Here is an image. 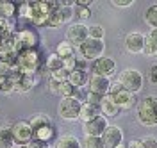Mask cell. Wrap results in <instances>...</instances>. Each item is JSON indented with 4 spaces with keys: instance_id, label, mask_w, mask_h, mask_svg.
I'll list each match as a JSON object with an SVG mask.
<instances>
[{
    "instance_id": "cell-1",
    "label": "cell",
    "mask_w": 157,
    "mask_h": 148,
    "mask_svg": "<svg viewBox=\"0 0 157 148\" xmlns=\"http://www.w3.org/2000/svg\"><path fill=\"white\" fill-rule=\"evenodd\" d=\"M137 121L143 127H155L157 125V95H148L139 100L136 111Z\"/></svg>"
},
{
    "instance_id": "cell-2",
    "label": "cell",
    "mask_w": 157,
    "mask_h": 148,
    "mask_svg": "<svg viewBox=\"0 0 157 148\" xmlns=\"http://www.w3.org/2000/svg\"><path fill=\"white\" fill-rule=\"evenodd\" d=\"M39 54L36 50H23L20 52L18 57H16V66H18L20 73H25V75H34L39 68Z\"/></svg>"
},
{
    "instance_id": "cell-3",
    "label": "cell",
    "mask_w": 157,
    "mask_h": 148,
    "mask_svg": "<svg viewBox=\"0 0 157 148\" xmlns=\"http://www.w3.org/2000/svg\"><path fill=\"white\" fill-rule=\"evenodd\" d=\"M118 82L121 84L123 89H127L134 95L143 89V75H141V71H137L134 68H125L123 71H120Z\"/></svg>"
},
{
    "instance_id": "cell-4",
    "label": "cell",
    "mask_w": 157,
    "mask_h": 148,
    "mask_svg": "<svg viewBox=\"0 0 157 148\" xmlns=\"http://www.w3.org/2000/svg\"><path fill=\"white\" fill-rule=\"evenodd\" d=\"M80 111H82V102L75 97L71 98H61L59 102L57 112L59 116L66 121H75V120H80Z\"/></svg>"
},
{
    "instance_id": "cell-5",
    "label": "cell",
    "mask_w": 157,
    "mask_h": 148,
    "mask_svg": "<svg viewBox=\"0 0 157 148\" xmlns=\"http://www.w3.org/2000/svg\"><path fill=\"white\" fill-rule=\"evenodd\" d=\"M59 4L56 2H32L30 4V7H32V23L34 25H39V27H47V23L50 20V14H52V11L57 7Z\"/></svg>"
},
{
    "instance_id": "cell-6",
    "label": "cell",
    "mask_w": 157,
    "mask_h": 148,
    "mask_svg": "<svg viewBox=\"0 0 157 148\" xmlns=\"http://www.w3.org/2000/svg\"><path fill=\"white\" fill-rule=\"evenodd\" d=\"M104 50H105V43L102 40H88L84 41L80 47H78V54H80V57L84 61H95L100 59V57H104Z\"/></svg>"
},
{
    "instance_id": "cell-7",
    "label": "cell",
    "mask_w": 157,
    "mask_h": 148,
    "mask_svg": "<svg viewBox=\"0 0 157 148\" xmlns=\"http://www.w3.org/2000/svg\"><path fill=\"white\" fill-rule=\"evenodd\" d=\"M109 95L116 100V104L120 105L121 111H127V109H130V107L136 105V95L130 93V91H127V89H123L120 82H114V84L111 86Z\"/></svg>"
},
{
    "instance_id": "cell-8",
    "label": "cell",
    "mask_w": 157,
    "mask_h": 148,
    "mask_svg": "<svg viewBox=\"0 0 157 148\" xmlns=\"http://www.w3.org/2000/svg\"><path fill=\"white\" fill-rule=\"evenodd\" d=\"M11 130H13V138L16 141V146H25L34 139V130L29 121H23V120L16 121V123H13Z\"/></svg>"
},
{
    "instance_id": "cell-9",
    "label": "cell",
    "mask_w": 157,
    "mask_h": 148,
    "mask_svg": "<svg viewBox=\"0 0 157 148\" xmlns=\"http://www.w3.org/2000/svg\"><path fill=\"white\" fill-rule=\"evenodd\" d=\"M109 123L105 116H98L95 120H89L86 123H82V130H84V136H89V138H102L104 132L107 130Z\"/></svg>"
},
{
    "instance_id": "cell-10",
    "label": "cell",
    "mask_w": 157,
    "mask_h": 148,
    "mask_svg": "<svg viewBox=\"0 0 157 148\" xmlns=\"http://www.w3.org/2000/svg\"><path fill=\"white\" fill-rule=\"evenodd\" d=\"M88 29L89 27L84 25V23H73V25H70L68 30H66V41H68L70 45H73V47L78 48L89 38Z\"/></svg>"
},
{
    "instance_id": "cell-11",
    "label": "cell",
    "mask_w": 157,
    "mask_h": 148,
    "mask_svg": "<svg viewBox=\"0 0 157 148\" xmlns=\"http://www.w3.org/2000/svg\"><path fill=\"white\" fill-rule=\"evenodd\" d=\"M91 71H93V75H100V77L111 79L116 73V63H114V59H111V57H100V59H97L93 63Z\"/></svg>"
},
{
    "instance_id": "cell-12",
    "label": "cell",
    "mask_w": 157,
    "mask_h": 148,
    "mask_svg": "<svg viewBox=\"0 0 157 148\" xmlns=\"http://www.w3.org/2000/svg\"><path fill=\"white\" fill-rule=\"evenodd\" d=\"M147 36L141 32H128L125 36V50L128 54H143Z\"/></svg>"
},
{
    "instance_id": "cell-13",
    "label": "cell",
    "mask_w": 157,
    "mask_h": 148,
    "mask_svg": "<svg viewBox=\"0 0 157 148\" xmlns=\"http://www.w3.org/2000/svg\"><path fill=\"white\" fill-rule=\"evenodd\" d=\"M111 79L107 77H100V75H89L88 80V91L91 93H97V95H102L105 97L109 95V89H111Z\"/></svg>"
},
{
    "instance_id": "cell-14",
    "label": "cell",
    "mask_w": 157,
    "mask_h": 148,
    "mask_svg": "<svg viewBox=\"0 0 157 148\" xmlns=\"http://www.w3.org/2000/svg\"><path fill=\"white\" fill-rule=\"evenodd\" d=\"M104 143H105V146L107 148H116L118 145H121L123 143V130L116 125H109L107 130L104 132Z\"/></svg>"
},
{
    "instance_id": "cell-15",
    "label": "cell",
    "mask_w": 157,
    "mask_h": 148,
    "mask_svg": "<svg viewBox=\"0 0 157 148\" xmlns=\"http://www.w3.org/2000/svg\"><path fill=\"white\" fill-rule=\"evenodd\" d=\"M16 38H18V43H20V48L21 52L23 50H34L36 48V45H38V34L34 32V30L30 29H25V30H20L18 34H16Z\"/></svg>"
},
{
    "instance_id": "cell-16",
    "label": "cell",
    "mask_w": 157,
    "mask_h": 148,
    "mask_svg": "<svg viewBox=\"0 0 157 148\" xmlns=\"http://www.w3.org/2000/svg\"><path fill=\"white\" fill-rule=\"evenodd\" d=\"M100 111H102V116H105V118H113V116H118V114L121 112L120 105L116 104V100L113 98L111 95H105V97L102 98Z\"/></svg>"
},
{
    "instance_id": "cell-17",
    "label": "cell",
    "mask_w": 157,
    "mask_h": 148,
    "mask_svg": "<svg viewBox=\"0 0 157 148\" xmlns=\"http://www.w3.org/2000/svg\"><path fill=\"white\" fill-rule=\"evenodd\" d=\"M54 148H82V141L75 134H63L56 139Z\"/></svg>"
},
{
    "instance_id": "cell-18",
    "label": "cell",
    "mask_w": 157,
    "mask_h": 148,
    "mask_svg": "<svg viewBox=\"0 0 157 148\" xmlns=\"http://www.w3.org/2000/svg\"><path fill=\"white\" fill-rule=\"evenodd\" d=\"M102 114L100 111V105H95V104H89V102H84L82 104V111H80V120L82 123H86L89 120H95Z\"/></svg>"
},
{
    "instance_id": "cell-19",
    "label": "cell",
    "mask_w": 157,
    "mask_h": 148,
    "mask_svg": "<svg viewBox=\"0 0 157 148\" xmlns=\"http://www.w3.org/2000/svg\"><path fill=\"white\" fill-rule=\"evenodd\" d=\"M70 84H73L77 89H82L84 86H88V80H89V75L86 70H73L70 73Z\"/></svg>"
},
{
    "instance_id": "cell-20",
    "label": "cell",
    "mask_w": 157,
    "mask_h": 148,
    "mask_svg": "<svg viewBox=\"0 0 157 148\" xmlns=\"http://www.w3.org/2000/svg\"><path fill=\"white\" fill-rule=\"evenodd\" d=\"M145 54L150 57H157V30H150L147 34V41H145Z\"/></svg>"
},
{
    "instance_id": "cell-21",
    "label": "cell",
    "mask_w": 157,
    "mask_h": 148,
    "mask_svg": "<svg viewBox=\"0 0 157 148\" xmlns=\"http://www.w3.org/2000/svg\"><path fill=\"white\" fill-rule=\"evenodd\" d=\"M16 141L13 138L11 127H0V148H14Z\"/></svg>"
},
{
    "instance_id": "cell-22",
    "label": "cell",
    "mask_w": 157,
    "mask_h": 148,
    "mask_svg": "<svg viewBox=\"0 0 157 148\" xmlns=\"http://www.w3.org/2000/svg\"><path fill=\"white\" fill-rule=\"evenodd\" d=\"M54 134H56V130H54V125H50V127H43V128H38V130H34V139H38V141H43V143H50V141L54 139Z\"/></svg>"
},
{
    "instance_id": "cell-23",
    "label": "cell",
    "mask_w": 157,
    "mask_h": 148,
    "mask_svg": "<svg viewBox=\"0 0 157 148\" xmlns=\"http://www.w3.org/2000/svg\"><path fill=\"white\" fill-rule=\"evenodd\" d=\"M45 66H47V70H48L50 73H54V71H59V70L64 68V61L61 59L57 54H50L48 57H47Z\"/></svg>"
},
{
    "instance_id": "cell-24",
    "label": "cell",
    "mask_w": 157,
    "mask_h": 148,
    "mask_svg": "<svg viewBox=\"0 0 157 148\" xmlns=\"http://www.w3.org/2000/svg\"><path fill=\"white\" fill-rule=\"evenodd\" d=\"M32 130H38V128H43V127H50V125H54L52 123V120L47 116V114H36L34 118L29 121Z\"/></svg>"
},
{
    "instance_id": "cell-25",
    "label": "cell",
    "mask_w": 157,
    "mask_h": 148,
    "mask_svg": "<svg viewBox=\"0 0 157 148\" xmlns=\"http://www.w3.org/2000/svg\"><path fill=\"white\" fill-rule=\"evenodd\" d=\"M77 91L78 89L73 84H70V80L68 82H61V86H59V97L61 98H71V97H77Z\"/></svg>"
},
{
    "instance_id": "cell-26",
    "label": "cell",
    "mask_w": 157,
    "mask_h": 148,
    "mask_svg": "<svg viewBox=\"0 0 157 148\" xmlns=\"http://www.w3.org/2000/svg\"><path fill=\"white\" fill-rule=\"evenodd\" d=\"M56 54H57L63 61L68 59V57L73 55V45H70L68 41H61L57 45V48H56Z\"/></svg>"
},
{
    "instance_id": "cell-27",
    "label": "cell",
    "mask_w": 157,
    "mask_h": 148,
    "mask_svg": "<svg viewBox=\"0 0 157 148\" xmlns=\"http://www.w3.org/2000/svg\"><path fill=\"white\" fill-rule=\"evenodd\" d=\"M16 13H18V7H16V4H13V2H2L0 18H4V20H11V18H13Z\"/></svg>"
},
{
    "instance_id": "cell-28",
    "label": "cell",
    "mask_w": 157,
    "mask_h": 148,
    "mask_svg": "<svg viewBox=\"0 0 157 148\" xmlns=\"http://www.w3.org/2000/svg\"><path fill=\"white\" fill-rule=\"evenodd\" d=\"M145 21L148 27H152L154 30H157V4L150 6L145 13Z\"/></svg>"
},
{
    "instance_id": "cell-29",
    "label": "cell",
    "mask_w": 157,
    "mask_h": 148,
    "mask_svg": "<svg viewBox=\"0 0 157 148\" xmlns=\"http://www.w3.org/2000/svg\"><path fill=\"white\" fill-rule=\"evenodd\" d=\"M82 148H107L102 138H89L86 136L82 141Z\"/></svg>"
},
{
    "instance_id": "cell-30",
    "label": "cell",
    "mask_w": 157,
    "mask_h": 148,
    "mask_svg": "<svg viewBox=\"0 0 157 148\" xmlns=\"http://www.w3.org/2000/svg\"><path fill=\"white\" fill-rule=\"evenodd\" d=\"M89 38L91 40H102L104 41V36H105V30H104V27L102 25H98V23H95V25H89Z\"/></svg>"
},
{
    "instance_id": "cell-31",
    "label": "cell",
    "mask_w": 157,
    "mask_h": 148,
    "mask_svg": "<svg viewBox=\"0 0 157 148\" xmlns=\"http://www.w3.org/2000/svg\"><path fill=\"white\" fill-rule=\"evenodd\" d=\"M59 16H61L63 23H68V21L73 18V7H70V6H61V4H59Z\"/></svg>"
},
{
    "instance_id": "cell-32",
    "label": "cell",
    "mask_w": 157,
    "mask_h": 148,
    "mask_svg": "<svg viewBox=\"0 0 157 148\" xmlns=\"http://www.w3.org/2000/svg\"><path fill=\"white\" fill-rule=\"evenodd\" d=\"M50 79L57 80V82H68V79H70V71L63 68V70H59V71H54Z\"/></svg>"
},
{
    "instance_id": "cell-33",
    "label": "cell",
    "mask_w": 157,
    "mask_h": 148,
    "mask_svg": "<svg viewBox=\"0 0 157 148\" xmlns=\"http://www.w3.org/2000/svg\"><path fill=\"white\" fill-rule=\"evenodd\" d=\"M18 14L20 16H23V18H32V7H30V4H21V6H18Z\"/></svg>"
},
{
    "instance_id": "cell-34",
    "label": "cell",
    "mask_w": 157,
    "mask_h": 148,
    "mask_svg": "<svg viewBox=\"0 0 157 148\" xmlns=\"http://www.w3.org/2000/svg\"><path fill=\"white\" fill-rule=\"evenodd\" d=\"M75 14L80 20H88L89 16H91V11H89V7H77L75 6Z\"/></svg>"
},
{
    "instance_id": "cell-35",
    "label": "cell",
    "mask_w": 157,
    "mask_h": 148,
    "mask_svg": "<svg viewBox=\"0 0 157 148\" xmlns=\"http://www.w3.org/2000/svg\"><path fill=\"white\" fill-rule=\"evenodd\" d=\"M64 70H68L70 73L73 71V70H77V57L75 55H71L68 59H64Z\"/></svg>"
},
{
    "instance_id": "cell-36",
    "label": "cell",
    "mask_w": 157,
    "mask_h": 148,
    "mask_svg": "<svg viewBox=\"0 0 157 148\" xmlns=\"http://www.w3.org/2000/svg\"><path fill=\"white\" fill-rule=\"evenodd\" d=\"M143 143V148H157V139L154 136H147V138L141 139Z\"/></svg>"
},
{
    "instance_id": "cell-37",
    "label": "cell",
    "mask_w": 157,
    "mask_h": 148,
    "mask_svg": "<svg viewBox=\"0 0 157 148\" xmlns=\"http://www.w3.org/2000/svg\"><path fill=\"white\" fill-rule=\"evenodd\" d=\"M102 98H104L102 95H97V93H91V91H89L86 102H89V104H95V105H100V104H102Z\"/></svg>"
},
{
    "instance_id": "cell-38",
    "label": "cell",
    "mask_w": 157,
    "mask_h": 148,
    "mask_svg": "<svg viewBox=\"0 0 157 148\" xmlns=\"http://www.w3.org/2000/svg\"><path fill=\"white\" fill-rule=\"evenodd\" d=\"M148 80H150L152 86H157V64H154L150 68V71H148Z\"/></svg>"
},
{
    "instance_id": "cell-39",
    "label": "cell",
    "mask_w": 157,
    "mask_h": 148,
    "mask_svg": "<svg viewBox=\"0 0 157 148\" xmlns=\"http://www.w3.org/2000/svg\"><path fill=\"white\" fill-rule=\"evenodd\" d=\"M111 4L114 7H130L134 4V0H111Z\"/></svg>"
},
{
    "instance_id": "cell-40",
    "label": "cell",
    "mask_w": 157,
    "mask_h": 148,
    "mask_svg": "<svg viewBox=\"0 0 157 148\" xmlns=\"http://www.w3.org/2000/svg\"><path fill=\"white\" fill-rule=\"evenodd\" d=\"M27 148H50V145L48 143H43V141H38V139H32L27 145Z\"/></svg>"
},
{
    "instance_id": "cell-41",
    "label": "cell",
    "mask_w": 157,
    "mask_h": 148,
    "mask_svg": "<svg viewBox=\"0 0 157 148\" xmlns=\"http://www.w3.org/2000/svg\"><path fill=\"white\" fill-rule=\"evenodd\" d=\"M50 91L52 93H56V95H59V86H61V82H57V80H54V79H50Z\"/></svg>"
},
{
    "instance_id": "cell-42",
    "label": "cell",
    "mask_w": 157,
    "mask_h": 148,
    "mask_svg": "<svg viewBox=\"0 0 157 148\" xmlns=\"http://www.w3.org/2000/svg\"><path fill=\"white\" fill-rule=\"evenodd\" d=\"M127 148H143L141 139H132L130 143H127Z\"/></svg>"
},
{
    "instance_id": "cell-43",
    "label": "cell",
    "mask_w": 157,
    "mask_h": 148,
    "mask_svg": "<svg viewBox=\"0 0 157 148\" xmlns=\"http://www.w3.org/2000/svg\"><path fill=\"white\" fill-rule=\"evenodd\" d=\"M116 148H127V145H125V143H121V145H118Z\"/></svg>"
},
{
    "instance_id": "cell-44",
    "label": "cell",
    "mask_w": 157,
    "mask_h": 148,
    "mask_svg": "<svg viewBox=\"0 0 157 148\" xmlns=\"http://www.w3.org/2000/svg\"><path fill=\"white\" fill-rule=\"evenodd\" d=\"M0 11H2V2H0Z\"/></svg>"
}]
</instances>
